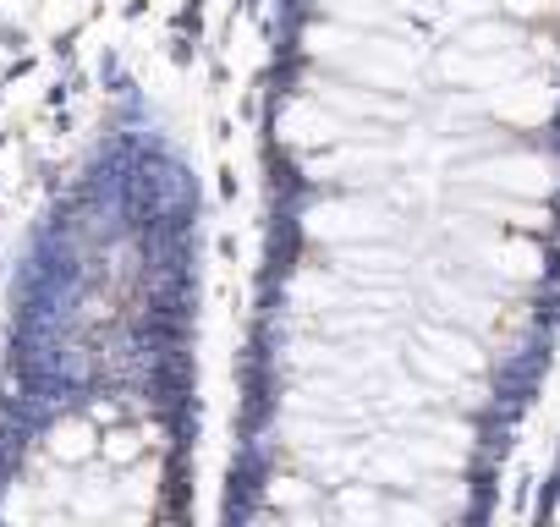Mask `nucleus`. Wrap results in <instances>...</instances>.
I'll list each match as a JSON object with an SVG mask.
<instances>
[]
</instances>
